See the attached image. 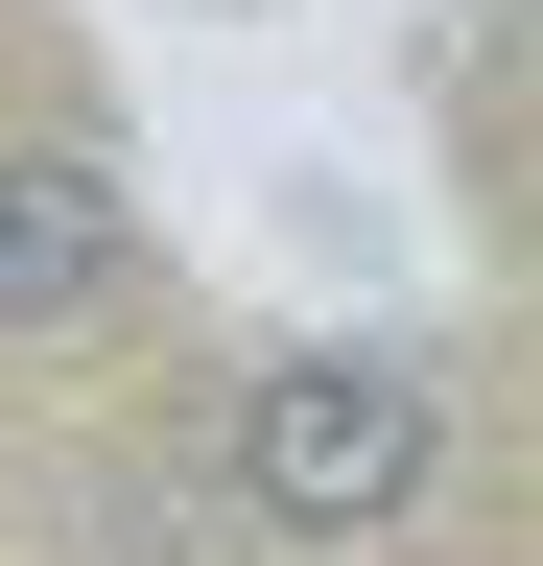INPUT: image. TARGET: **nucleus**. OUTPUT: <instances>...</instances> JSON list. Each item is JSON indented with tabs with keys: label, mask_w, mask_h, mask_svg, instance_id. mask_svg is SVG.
I'll return each instance as SVG.
<instances>
[{
	"label": "nucleus",
	"mask_w": 543,
	"mask_h": 566,
	"mask_svg": "<svg viewBox=\"0 0 543 566\" xmlns=\"http://www.w3.org/2000/svg\"><path fill=\"white\" fill-rule=\"evenodd\" d=\"M237 566H520V424L449 331H260L166 401Z\"/></svg>",
	"instance_id": "nucleus-1"
},
{
	"label": "nucleus",
	"mask_w": 543,
	"mask_h": 566,
	"mask_svg": "<svg viewBox=\"0 0 543 566\" xmlns=\"http://www.w3.org/2000/svg\"><path fill=\"white\" fill-rule=\"evenodd\" d=\"M166 212L118 189L95 118H0V378H118L166 354Z\"/></svg>",
	"instance_id": "nucleus-2"
}]
</instances>
